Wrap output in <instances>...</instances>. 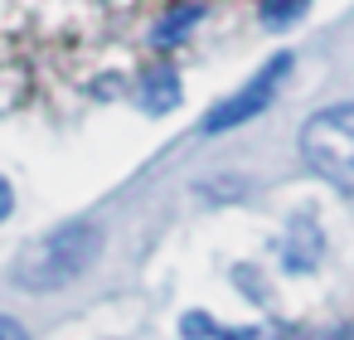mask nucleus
<instances>
[{
  "mask_svg": "<svg viewBox=\"0 0 354 340\" xmlns=\"http://www.w3.org/2000/svg\"><path fill=\"white\" fill-rule=\"evenodd\" d=\"M291 73V54H277V59H267V69H257L233 98H223L209 117H204V132H233V127H243V122H252V117H262L267 107H272V98H277V88H281V78Z\"/></svg>",
  "mask_w": 354,
  "mask_h": 340,
  "instance_id": "obj_3",
  "label": "nucleus"
},
{
  "mask_svg": "<svg viewBox=\"0 0 354 340\" xmlns=\"http://www.w3.org/2000/svg\"><path fill=\"white\" fill-rule=\"evenodd\" d=\"M97 248H102V233L93 224H64L15 258V282L30 292H54V287L83 277L93 267Z\"/></svg>",
  "mask_w": 354,
  "mask_h": 340,
  "instance_id": "obj_1",
  "label": "nucleus"
},
{
  "mask_svg": "<svg viewBox=\"0 0 354 340\" xmlns=\"http://www.w3.org/2000/svg\"><path fill=\"white\" fill-rule=\"evenodd\" d=\"M204 20V6H199V0H189V6H170L160 20H156V30H151V44L156 49H175L194 25Z\"/></svg>",
  "mask_w": 354,
  "mask_h": 340,
  "instance_id": "obj_5",
  "label": "nucleus"
},
{
  "mask_svg": "<svg viewBox=\"0 0 354 340\" xmlns=\"http://www.w3.org/2000/svg\"><path fill=\"white\" fill-rule=\"evenodd\" d=\"M0 340H30V330L20 321H10V316H0Z\"/></svg>",
  "mask_w": 354,
  "mask_h": 340,
  "instance_id": "obj_10",
  "label": "nucleus"
},
{
  "mask_svg": "<svg viewBox=\"0 0 354 340\" xmlns=\"http://www.w3.org/2000/svg\"><path fill=\"white\" fill-rule=\"evenodd\" d=\"M291 340H354V325H325V330H296Z\"/></svg>",
  "mask_w": 354,
  "mask_h": 340,
  "instance_id": "obj_9",
  "label": "nucleus"
},
{
  "mask_svg": "<svg viewBox=\"0 0 354 340\" xmlns=\"http://www.w3.org/2000/svg\"><path fill=\"white\" fill-rule=\"evenodd\" d=\"M10 209H15V190H10L6 175H0V219H10Z\"/></svg>",
  "mask_w": 354,
  "mask_h": 340,
  "instance_id": "obj_11",
  "label": "nucleus"
},
{
  "mask_svg": "<svg viewBox=\"0 0 354 340\" xmlns=\"http://www.w3.org/2000/svg\"><path fill=\"white\" fill-rule=\"evenodd\" d=\"M320 253H325L320 224H315L310 214H296L291 229L281 233V262H286V272H310V267L320 262Z\"/></svg>",
  "mask_w": 354,
  "mask_h": 340,
  "instance_id": "obj_4",
  "label": "nucleus"
},
{
  "mask_svg": "<svg viewBox=\"0 0 354 340\" xmlns=\"http://www.w3.org/2000/svg\"><path fill=\"white\" fill-rule=\"evenodd\" d=\"M301 156L310 170H320L330 185L354 195V102L325 107L301 127Z\"/></svg>",
  "mask_w": 354,
  "mask_h": 340,
  "instance_id": "obj_2",
  "label": "nucleus"
},
{
  "mask_svg": "<svg viewBox=\"0 0 354 340\" xmlns=\"http://www.w3.org/2000/svg\"><path fill=\"white\" fill-rule=\"evenodd\" d=\"M306 6L310 0H262V25H291L296 15H306Z\"/></svg>",
  "mask_w": 354,
  "mask_h": 340,
  "instance_id": "obj_8",
  "label": "nucleus"
},
{
  "mask_svg": "<svg viewBox=\"0 0 354 340\" xmlns=\"http://www.w3.org/2000/svg\"><path fill=\"white\" fill-rule=\"evenodd\" d=\"M180 335H185V340H267L262 330H223V325H218L214 316H204V311H185Z\"/></svg>",
  "mask_w": 354,
  "mask_h": 340,
  "instance_id": "obj_7",
  "label": "nucleus"
},
{
  "mask_svg": "<svg viewBox=\"0 0 354 340\" xmlns=\"http://www.w3.org/2000/svg\"><path fill=\"white\" fill-rule=\"evenodd\" d=\"M175 102H180V78L170 69H156V73L141 78V107H146V117H165Z\"/></svg>",
  "mask_w": 354,
  "mask_h": 340,
  "instance_id": "obj_6",
  "label": "nucleus"
}]
</instances>
